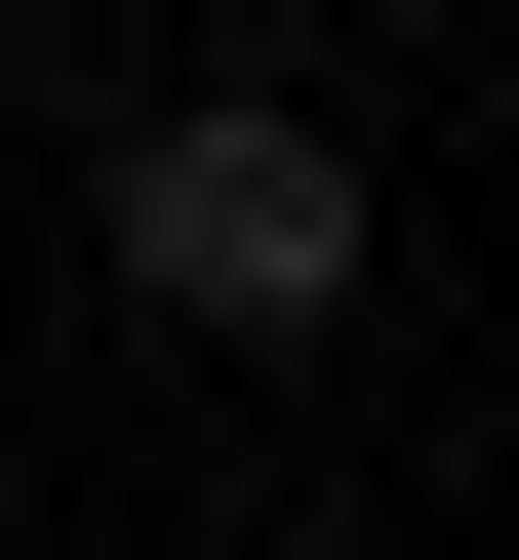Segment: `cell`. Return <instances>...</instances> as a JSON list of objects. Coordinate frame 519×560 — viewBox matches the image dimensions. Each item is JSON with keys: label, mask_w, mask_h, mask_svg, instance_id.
Instances as JSON below:
<instances>
[{"label": "cell", "mask_w": 519, "mask_h": 560, "mask_svg": "<svg viewBox=\"0 0 519 560\" xmlns=\"http://www.w3.org/2000/svg\"><path fill=\"white\" fill-rule=\"evenodd\" d=\"M81 280L161 320V361H320L359 280H400V161H359L320 81H161V120L81 161Z\"/></svg>", "instance_id": "6da1fadb"}]
</instances>
